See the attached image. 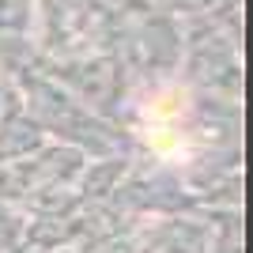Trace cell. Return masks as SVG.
<instances>
[{
    "label": "cell",
    "instance_id": "cell-1",
    "mask_svg": "<svg viewBox=\"0 0 253 253\" xmlns=\"http://www.w3.org/2000/svg\"><path fill=\"white\" fill-rule=\"evenodd\" d=\"M189 114V91L178 84L159 87L155 95L144 102V128H181V117Z\"/></svg>",
    "mask_w": 253,
    "mask_h": 253
},
{
    "label": "cell",
    "instance_id": "cell-2",
    "mask_svg": "<svg viewBox=\"0 0 253 253\" xmlns=\"http://www.w3.org/2000/svg\"><path fill=\"white\" fill-rule=\"evenodd\" d=\"M144 140H148V148L155 151L159 159H181L185 155V136H181V128H144Z\"/></svg>",
    "mask_w": 253,
    "mask_h": 253
}]
</instances>
